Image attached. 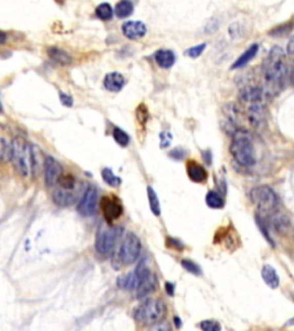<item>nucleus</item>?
Masks as SVG:
<instances>
[{
	"mask_svg": "<svg viewBox=\"0 0 294 331\" xmlns=\"http://www.w3.org/2000/svg\"><path fill=\"white\" fill-rule=\"evenodd\" d=\"M264 80L263 92L266 96L278 95L286 85L288 69L285 60V52L281 46H273L262 63Z\"/></svg>",
	"mask_w": 294,
	"mask_h": 331,
	"instance_id": "obj_1",
	"label": "nucleus"
},
{
	"mask_svg": "<svg viewBox=\"0 0 294 331\" xmlns=\"http://www.w3.org/2000/svg\"><path fill=\"white\" fill-rule=\"evenodd\" d=\"M9 159L20 176L25 178L32 176L36 167L35 153H33L32 146L25 138H13Z\"/></svg>",
	"mask_w": 294,
	"mask_h": 331,
	"instance_id": "obj_2",
	"label": "nucleus"
},
{
	"mask_svg": "<svg viewBox=\"0 0 294 331\" xmlns=\"http://www.w3.org/2000/svg\"><path fill=\"white\" fill-rule=\"evenodd\" d=\"M229 151L236 162L243 167H252L257 162L253 139L247 130L239 128L232 135Z\"/></svg>",
	"mask_w": 294,
	"mask_h": 331,
	"instance_id": "obj_3",
	"label": "nucleus"
},
{
	"mask_svg": "<svg viewBox=\"0 0 294 331\" xmlns=\"http://www.w3.org/2000/svg\"><path fill=\"white\" fill-rule=\"evenodd\" d=\"M167 313L166 305L160 299H147L134 310L136 322L146 327L161 323Z\"/></svg>",
	"mask_w": 294,
	"mask_h": 331,
	"instance_id": "obj_4",
	"label": "nucleus"
},
{
	"mask_svg": "<svg viewBox=\"0 0 294 331\" xmlns=\"http://www.w3.org/2000/svg\"><path fill=\"white\" fill-rule=\"evenodd\" d=\"M121 228L110 226V223H100L95 235V251L101 256H108L114 251L115 245L121 235Z\"/></svg>",
	"mask_w": 294,
	"mask_h": 331,
	"instance_id": "obj_5",
	"label": "nucleus"
},
{
	"mask_svg": "<svg viewBox=\"0 0 294 331\" xmlns=\"http://www.w3.org/2000/svg\"><path fill=\"white\" fill-rule=\"evenodd\" d=\"M249 198L261 214H272L278 206L277 194L268 186L254 187L249 191Z\"/></svg>",
	"mask_w": 294,
	"mask_h": 331,
	"instance_id": "obj_6",
	"label": "nucleus"
},
{
	"mask_svg": "<svg viewBox=\"0 0 294 331\" xmlns=\"http://www.w3.org/2000/svg\"><path fill=\"white\" fill-rule=\"evenodd\" d=\"M141 241H139L138 236L133 232H127L124 240L121 244V247L117 252L119 262H121V265L128 266L132 265L138 260L139 252H141Z\"/></svg>",
	"mask_w": 294,
	"mask_h": 331,
	"instance_id": "obj_7",
	"label": "nucleus"
},
{
	"mask_svg": "<svg viewBox=\"0 0 294 331\" xmlns=\"http://www.w3.org/2000/svg\"><path fill=\"white\" fill-rule=\"evenodd\" d=\"M98 206V190L94 186H89L82 196L77 206V211L83 216H92Z\"/></svg>",
	"mask_w": 294,
	"mask_h": 331,
	"instance_id": "obj_8",
	"label": "nucleus"
},
{
	"mask_svg": "<svg viewBox=\"0 0 294 331\" xmlns=\"http://www.w3.org/2000/svg\"><path fill=\"white\" fill-rule=\"evenodd\" d=\"M101 212L104 214V217L107 223H112L122 216L123 207L121 201L113 197H103L100 201Z\"/></svg>",
	"mask_w": 294,
	"mask_h": 331,
	"instance_id": "obj_9",
	"label": "nucleus"
},
{
	"mask_svg": "<svg viewBox=\"0 0 294 331\" xmlns=\"http://www.w3.org/2000/svg\"><path fill=\"white\" fill-rule=\"evenodd\" d=\"M62 175V167L54 158L46 157L44 163V178L47 188L56 186L60 176Z\"/></svg>",
	"mask_w": 294,
	"mask_h": 331,
	"instance_id": "obj_10",
	"label": "nucleus"
},
{
	"mask_svg": "<svg viewBox=\"0 0 294 331\" xmlns=\"http://www.w3.org/2000/svg\"><path fill=\"white\" fill-rule=\"evenodd\" d=\"M247 119L249 123L255 129H262L267 123V113L266 107L262 104V101L260 103H253L249 104L247 108Z\"/></svg>",
	"mask_w": 294,
	"mask_h": 331,
	"instance_id": "obj_11",
	"label": "nucleus"
},
{
	"mask_svg": "<svg viewBox=\"0 0 294 331\" xmlns=\"http://www.w3.org/2000/svg\"><path fill=\"white\" fill-rule=\"evenodd\" d=\"M80 192L81 189L79 187L75 189H64L56 187L54 192H53V201L61 207L70 206L76 203Z\"/></svg>",
	"mask_w": 294,
	"mask_h": 331,
	"instance_id": "obj_12",
	"label": "nucleus"
},
{
	"mask_svg": "<svg viewBox=\"0 0 294 331\" xmlns=\"http://www.w3.org/2000/svg\"><path fill=\"white\" fill-rule=\"evenodd\" d=\"M158 289V279L156 275L151 271L147 276L144 277L141 281H138L136 286V298L137 299H146L148 296L153 295Z\"/></svg>",
	"mask_w": 294,
	"mask_h": 331,
	"instance_id": "obj_13",
	"label": "nucleus"
},
{
	"mask_svg": "<svg viewBox=\"0 0 294 331\" xmlns=\"http://www.w3.org/2000/svg\"><path fill=\"white\" fill-rule=\"evenodd\" d=\"M263 96L264 92L262 87L255 84L245 85L239 91V99L248 104L260 103L263 100Z\"/></svg>",
	"mask_w": 294,
	"mask_h": 331,
	"instance_id": "obj_14",
	"label": "nucleus"
},
{
	"mask_svg": "<svg viewBox=\"0 0 294 331\" xmlns=\"http://www.w3.org/2000/svg\"><path fill=\"white\" fill-rule=\"evenodd\" d=\"M147 28L141 21H127L122 24L123 35L131 41L141 40L146 35Z\"/></svg>",
	"mask_w": 294,
	"mask_h": 331,
	"instance_id": "obj_15",
	"label": "nucleus"
},
{
	"mask_svg": "<svg viewBox=\"0 0 294 331\" xmlns=\"http://www.w3.org/2000/svg\"><path fill=\"white\" fill-rule=\"evenodd\" d=\"M186 172L191 181L195 183H204L207 181V177H208L206 169L200 163L194 161V160H190L186 163Z\"/></svg>",
	"mask_w": 294,
	"mask_h": 331,
	"instance_id": "obj_16",
	"label": "nucleus"
},
{
	"mask_svg": "<svg viewBox=\"0 0 294 331\" xmlns=\"http://www.w3.org/2000/svg\"><path fill=\"white\" fill-rule=\"evenodd\" d=\"M124 84L125 80L123 75L117 71L109 72L104 79V85L110 92H120L123 89Z\"/></svg>",
	"mask_w": 294,
	"mask_h": 331,
	"instance_id": "obj_17",
	"label": "nucleus"
},
{
	"mask_svg": "<svg viewBox=\"0 0 294 331\" xmlns=\"http://www.w3.org/2000/svg\"><path fill=\"white\" fill-rule=\"evenodd\" d=\"M12 140L9 138V134L5 126L0 125V163L7 161L11 154Z\"/></svg>",
	"mask_w": 294,
	"mask_h": 331,
	"instance_id": "obj_18",
	"label": "nucleus"
},
{
	"mask_svg": "<svg viewBox=\"0 0 294 331\" xmlns=\"http://www.w3.org/2000/svg\"><path fill=\"white\" fill-rule=\"evenodd\" d=\"M47 54L51 58V59L59 63L61 66H68L73 62V58L70 57L68 52H66L65 50H62L60 47L56 46H51L47 48Z\"/></svg>",
	"mask_w": 294,
	"mask_h": 331,
	"instance_id": "obj_19",
	"label": "nucleus"
},
{
	"mask_svg": "<svg viewBox=\"0 0 294 331\" xmlns=\"http://www.w3.org/2000/svg\"><path fill=\"white\" fill-rule=\"evenodd\" d=\"M154 59H155V62L159 67L163 68V69H168V68H171L175 65L176 57L175 53L170 50H159L155 53Z\"/></svg>",
	"mask_w": 294,
	"mask_h": 331,
	"instance_id": "obj_20",
	"label": "nucleus"
},
{
	"mask_svg": "<svg viewBox=\"0 0 294 331\" xmlns=\"http://www.w3.org/2000/svg\"><path fill=\"white\" fill-rule=\"evenodd\" d=\"M258 52H259L258 44H253V45H250L247 50H246L243 54L233 62V65L231 66V69H239V68L245 67L248 62H250L254 59L255 56L258 54Z\"/></svg>",
	"mask_w": 294,
	"mask_h": 331,
	"instance_id": "obj_21",
	"label": "nucleus"
},
{
	"mask_svg": "<svg viewBox=\"0 0 294 331\" xmlns=\"http://www.w3.org/2000/svg\"><path fill=\"white\" fill-rule=\"evenodd\" d=\"M261 275H262L264 283H266L269 288H271V289L278 288L279 286V276H278V272L276 271V269H275L272 266L264 265L263 268H262V271H261Z\"/></svg>",
	"mask_w": 294,
	"mask_h": 331,
	"instance_id": "obj_22",
	"label": "nucleus"
},
{
	"mask_svg": "<svg viewBox=\"0 0 294 331\" xmlns=\"http://www.w3.org/2000/svg\"><path fill=\"white\" fill-rule=\"evenodd\" d=\"M115 15L120 19L129 17L133 13V4L131 0H120L115 6Z\"/></svg>",
	"mask_w": 294,
	"mask_h": 331,
	"instance_id": "obj_23",
	"label": "nucleus"
},
{
	"mask_svg": "<svg viewBox=\"0 0 294 331\" xmlns=\"http://www.w3.org/2000/svg\"><path fill=\"white\" fill-rule=\"evenodd\" d=\"M117 286L119 288L128 290V291H132L136 289L137 279H136V275H134V272H130L128 275L120 276L117 279Z\"/></svg>",
	"mask_w": 294,
	"mask_h": 331,
	"instance_id": "obj_24",
	"label": "nucleus"
},
{
	"mask_svg": "<svg viewBox=\"0 0 294 331\" xmlns=\"http://www.w3.org/2000/svg\"><path fill=\"white\" fill-rule=\"evenodd\" d=\"M147 197L149 201V207H151V211L154 215L159 216L161 214V207H160V201H159V197L156 192L154 191L152 187H147Z\"/></svg>",
	"mask_w": 294,
	"mask_h": 331,
	"instance_id": "obj_25",
	"label": "nucleus"
},
{
	"mask_svg": "<svg viewBox=\"0 0 294 331\" xmlns=\"http://www.w3.org/2000/svg\"><path fill=\"white\" fill-rule=\"evenodd\" d=\"M101 176H103L104 181L112 188H119L122 183V179L116 176L110 168H104L101 172Z\"/></svg>",
	"mask_w": 294,
	"mask_h": 331,
	"instance_id": "obj_26",
	"label": "nucleus"
},
{
	"mask_svg": "<svg viewBox=\"0 0 294 331\" xmlns=\"http://www.w3.org/2000/svg\"><path fill=\"white\" fill-rule=\"evenodd\" d=\"M206 203L208 207L214 208V209H220L223 208L224 206V200L222 198L221 194L216 191H209L206 196Z\"/></svg>",
	"mask_w": 294,
	"mask_h": 331,
	"instance_id": "obj_27",
	"label": "nucleus"
},
{
	"mask_svg": "<svg viewBox=\"0 0 294 331\" xmlns=\"http://www.w3.org/2000/svg\"><path fill=\"white\" fill-rule=\"evenodd\" d=\"M113 14H114V9L107 3L100 4L99 6L95 8V15H97V17L103 21L110 20V19L113 17Z\"/></svg>",
	"mask_w": 294,
	"mask_h": 331,
	"instance_id": "obj_28",
	"label": "nucleus"
},
{
	"mask_svg": "<svg viewBox=\"0 0 294 331\" xmlns=\"http://www.w3.org/2000/svg\"><path fill=\"white\" fill-rule=\"evenodd\" d=\"M113 138L115 139V142H116L120 146H122V148H127L130 143L129 135L121 128H114Z\"/></svg>",
	"mask_w": 294,
	"mask_h": 331,
	"instance_id": "obj_29",
	"label": "nucleus"
},
{
	"mask_svg": "<svg viewBox=\"0 0 294 331\" xmlns=\"http://www.w3.org/2000/svg\"><path fill=\"white\" fill-rule=\"evenodd\" d=\"M257 225H258L260 230H261V232H262V235L264 236V238H266V240L268 241L269 244L271 245V246H275V243H273L272 238H271V236H270L269 230H268L267 222L264 221V218L261 215H258L257 216Z\"/></svg>",
	"mask_w": 294,
	"mask_h": 331,
	"instance_id": "obj_30",
	"label": "nucleus"
},
{
	"mask_svg": "<svg viewBox=\"0 0 294 331\" xmlns=\"http://www.w3.org/2000/svg\"><path fill=\"white\" fill-rule=\"evenodd\" d=\"M272 226L277 229V231H286L288 226H290V221L284 215H277L272 217Z\"/></svg>",
	"mask_w": 294,
	"mask_h": 331,
	"instance_id": "obj_31",
	"label": "nucleus"
},
{
	"mask_svg": "<svg viewBox=\"0 0 294 331\" xmlns=\"http://www.w3.org/2000/svg\"><path fill=\"white\" fill-rule=\"evenodd\" d=\"M181 264L183 266V268L186 269L189 272H191V274H193V275H197V276H199L202 274V271L200 269V267L198 266L195 262H193L192 260H189V259H183L181 261Z\"/></svg>",
	"mask_w": 294,
	"mask_h": 331,
	"instance_id": "obj_32",
	"label": "nucleus"
},
{
	"mask_svg": "<svg viewBox=\"0 0 294 331\" xmlns=\"http://www.w3.org/2000/svg\"><path fill=\"white\" fill-rule=\"evenodd\" d=\"M199 327H200V329L205 330V331H220L221 330V325L219 324L218 321H214V320L201 321Z\"/></svg>",
	"mask_w": 294,
	"mask_h": 331,
	"instance_id": "obj_33",
	"label": "nucleus"
},
{
	"mask_svg": "<svg viewBox=\"0 0 294 331\" xmlns=\"http://www.w3.org/2000/svg\"><path fill=\"white\" fill-rule=\"evenodd\" d=\"M207 46V44H199V45L193 46V47H190L189 50H186V54L189 56L190 58H198L201 56V53L205 51V48Z\"/></svg>",
	"mask_w": 294,
	"mask_h": 331,
	"instance_id": "obj_34",
	"label": "nucleus"
},
{
	"mask_svg": "<svg viewBox=\"0 0 294 331\" xmlns=\"http://www.w3.org/2000/svg\"><path fill=\"white\" fill-rule=\"evenodd\" d=\"M167 246L169 248H173V250H183L184 248V245L182 244V242L180 240H176V238H170L168 237L167 238Z\"/></svg>",
	"mask_w": 294,
	"mask_h": 331,
	"instance_id": "obj_35",
	"label": "nucleus"
},
{
	"mask_svg": "<svg viewBox=\"0 0 294 331\" xmlns=\"http://www.w3.org/2000/svg\"><path fill=\"white\" fill-rule=\"evenodd\" d=\"M60 100H61V103L62 105H65L67 107H71L74 104V100L73 98H71V97L69 95H67L65 94V92H60Z\"/></svg>",
	"mask_w": 294,
	"mask_h": 331,
	"instance_id": "obj_36",
	"label": "nucleus"
},
{
	"mask_svg": "<svg viewBox=\"0 0 294 331\" xmlns=\"http://www.w3.org/2000/svg\"><path fill=\"white\" fill-rule=\"evenodd\" d=\"M161 138V146L162 148H168L171 143V135L168 133V131H163V133L160 135Z\"/></svg>",
	"mask_w": 294,
	"mask_h": 331,
	"instance_id": "obj_37",
	"label": "nucleus"
},
{
	"mask_svg": "<svg viewBox=\"0 0 294 331\" xmlns=\"http://www.w3.org/2000/svg\"><path fill=\"white\" fill-rule=\"evenodd\" d=\"M285 27H286V24H285V26H281V27L275 28L272 31H270V35H271V36H283V35H285L287 31H290L292 29V28L284 29Z\"/></svg>",
	"mask_w": 294,
	"mask_h": 331,
	"instance_id": "obj_38",
	"label": "nucleus"
},
{
	"mask_svg": "<svg viewBox=\"0 0 294 331\" xmlns=\"http://www.w3.org/2000/svg\"><path fill=\"white\" fill-rule=\"evenodd\" d=\"M170 157H172L173 159H182L184 157V151L182 149H175L170 152Z\"/></svg>",
	"mask_w": 294,
	"mask_h": 331,
	"instance_id": "obj_39",
	"label": "nucleus"
},
{
	"mask_svg": "<svg viewBox=\"0 0 294 331\" xmlns=\"http://www.w3.org/2000/svg\"><path fill=\"white\" fill-rule=\"evenodd\" d=\"M165 289L167 291V293L169 295L170 297L173 296V293H175V285H173L172 283H170V282H167V283L165 284Z\"/></svg>",
	"mask_w": 294,
	"mask_h": 331,
	"instance_id": "obj_40",
	"label": "nucleus"
},
{
	"mask_svg": "<svg viewBox=\"0 0 294 331\" xmlns=\"http://www.w3.org/2000/svg\"><path fill=\"white\" fill-rule=\"evenodd\" d=\"M293 45H294V40H293V37H291L290 41H288L287 47H286V52H287L288 56L293 54Z\"/></svg>",
	"mask_w": 294,
	"mask_h": 331,
	"instance_id": "obj_41",
	"label": "nucleus"
},
{
	"mask_svg": "<svg viewBox=\"0 0 294 331\" xmlns=\"http://www.w3.org/2000/svg\"><path fill=\"white\" fill-rule=\"evenodd\" d=\"M6 41H7V33L4 32V31H0V45H2V44H4Z\"/></svg>",
	"mask_w": 294,
	"mask_h": 331,
	"instance_id": "obj_42",
	"label": "nucleus"
},
{
	"mask_svg": "<svg viewBox=\"0 0 294 331\" xmlns=\"http://www.w3.org/2000/svg\"><path fill=\"white\" fill-rule=\"evenodd\" d=\"M173 322H175L176 323V328H181V325H182V321H181V319L180 318H177V316H176V318H173Z\"/></svg>",
	"mask_w": 294,
	"mask_h": 331,
	"instance_id": "obj_43",
	"label": "nucleus"
},
{
	"mask_svg": "<svg viewBox=\"0 0 294 331\" xmlns=\"http://www.w3.org/2000/svg\"><path fill=\"white\" fill-rule=\"evenodd\" d=\"M55 2H57V3H60V4H62V3H64V2H65V0H55Z\"/></svg>",
	"mask_w": 294,
	"mask_h": 331,
	"instance_id": "obj_44",
	"label": "nucleus"
}]
</instances>
